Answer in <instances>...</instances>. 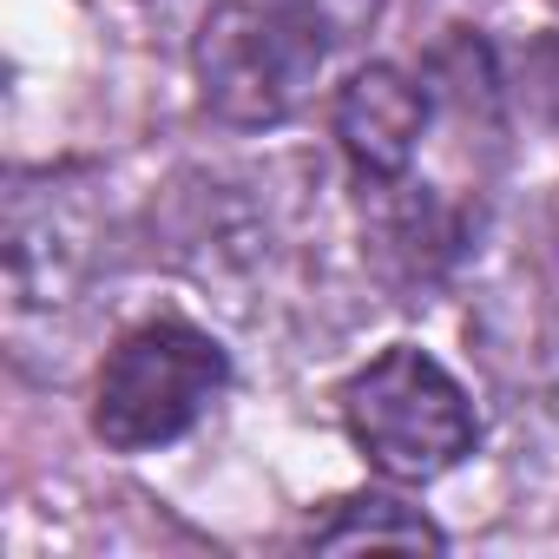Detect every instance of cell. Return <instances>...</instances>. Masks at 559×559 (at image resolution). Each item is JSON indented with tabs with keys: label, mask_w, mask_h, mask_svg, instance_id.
<instances>
[{
	"label": "cell",
	"mask_w": 559,
	"mask_h": 559,
	"mask_svg": "<svg viewBox=\"0 0 559 559\" xmlns=\"http://www.w3.org/2000/svg\"><path fill=\"white\" fill-rule=\"evenodd\" d=\"M362 21H376V0H224L191 47L198 93L224 126H276L310 99L330 47Z\"/></svg>",
	"instance_id": "6da1fadb"
},
{
	"label": "cell",
	"mask_w": 559,
	"mask_h": 559,
	"mask_svg": "<svg viewBox=\"0 0 559 559\" xmlns=\"http://www.w3.org/2000/svg\"><path fill=\"white\" fill-rule=\"evenodd\" d=\"M230 356L198 323L158 317L112 343L93 382V435L119 454H152L198 428V415L224 395Z\"/></svg>",
	"instance_id": "7a4b0ae2"
},
{
	"label": "cell",
	"mask_w": 559,
	"mask_h": 559,
	"mask_svg": "<svg viewBox=\"0 0 559 559\" xmlns=\"http://www.w3.org/2000/svg\"><path fill=\"white\" fill-rule=\"evenodd\" d=\"M343 428L389 480H441L480 441L467 389L428 349H382L343 382Z\"/></svg>",
	"instance_id": "3957f363"
},
{
	"label": "cell",
	"mask_w": 559,
	"mask_h": 559,
	"mask_svg": "<svg viewBox=\"0 0 559 559\" xmlns=\"http://www.w3.org/2000/svg\"><path fill=\"white\" fill-rule=\"evenodd\" d=\"M421 132H428V93L402 67H362L336 93V139H343L349 165L376 185L408 178Z\"/></svg>",
	"instance_id": "277c9868"
},
{
	"label": "cell",
	"mask_w": 559,
	"mask_h": 559,
	"mask_svg": "<svg viewBox=\"0 0 559 559\" xmlns=\"http://www.w3.org/2000/svg\"><path fill=\"white\" fill-rule=\"evenodd\" d=\"M310 546H323V552H362V546L441 552L448 539H441V526H435L421 507H408V500H395V493H349V500H336V507L310 526Z\"/></svg>",
	"instance_id": "5b68a950"
}]
</instances>
